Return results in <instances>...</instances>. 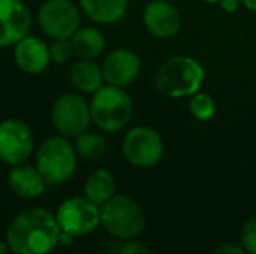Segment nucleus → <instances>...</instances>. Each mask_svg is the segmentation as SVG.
Returning a JSON list of instances; mask_svg holds the SVG:
<instances>
[{
    "instance_id": "1",
    "label": "nucleus",
    "mask_w": 256,
    "mask_h": 254,
    "mask_svg": "<svg viewBox=\"0 0 256 254\" xmlns=\"http://www.w3.org/2000/svg\"><path fill=\"white\" fill-rule=\"evenodd\" d=\"M60 235L56 214L46 207H28L7 225L6 242L16 254H44L60 246Z\"/></svg>"
},
{
    "instance_id": "2",
    "label": "nucleus",
    "mask_w": 256,
    "mask_h": 254,
    "mask_svg": "<svg viewBox=\"0 0 256 254\" xmlns=\"http://www.w3.org/2000/svg\"><path fill=\"white\" fill-rule=\"evenodd\" d=\"M204 82V68L192 56H172L158 66L155 89L166 98H188L199 92Z\"/></svg>"
},
{
    "instance_id": "3",
    "label": "nucleus",
    "mask_w": 256,
    "mask_h": 254,
    "mask_svg": "<svg viewBox=\"0 0 256 254\" xmlns=\"http://www.w3.org/2000/svg\"><path fill=\"white\" fill-rule=\"evenodd\" d=\"M78 159L75 145L61 134L46 138L35 150V166L49 187L66 183L77 171Z\"/></svg>"
},
{
    "instance_id": "4",
    "label": "nucleus",
    "mask_w": 256,
    "mask_h": 254,
    "mask_svg": "<svg viewBox=\"0 0 256 254\" xmlns=\"http://www.w3.org/2000/svg\"><path fill=\"white\" fill-rule=\"evenodd\" d=\"M92 124L103 132H117L124 129L132 115V99L124 87L104 84L89 101Z\"/></svg>"
},
{
    "instance_id": "5",
    "label": "nucleus",
    "mask_w": 256,
    "mask_h": 254,
    "mask_svg": "<svg viewBox=\"0 0 256 254\" xmlns=\"http://www.w3.org/2000/svg\"><path fill=\"white\" fill-rule=\"evenodd\" d=\"M145 213L134 199L115 193L102 206V227L112 237L131 241L145 230Z\"/></svg>"
},
{
    "instance_id": "6",
    "label": "nucleus",
    "mask_w": 256,
    "mask_h": 254,
    "mask_svg": "<svg viewBox=\"0 0 256 254\" xmlns=\"http://www.w3.org/2000/svg\"><path fill=\"white\" fill-rule=\"evenodd\" d=\"M51 122L58 134L75 139L91 127V106L80 94H61L51 106Z\"/></svg>"
},
{
    "instance_id": "7",
    "label": "nucleus",
    "mask_w": 256,
    "mask_h": 254,
    "mask_svg": "<svg viewBox=\"0 0 256 254\" xmlns=\"http://www.w3.org/2000/svg\"><path fill=\"white\" fill-rule=\"evenodd\" d=\"M54 214L61 232L74 237H86L102 227V207L86 195L66 199Z\"/></svg>"
},
{
    "instance_id": "8",
    "label": "nucleus",
    "mask_w": 256,
    "mask_h": 254,
    "mask_svg": "<svg viewBox=\"0 0 256 254\" xmlns=\"http://www.w3.org/2000/svg\"><path fill=\"white\" fill-rule=\"evenodd\" d=\"M80 7L74 0H46L37 12L44 35L54 38H72L80 28Z\"/></svg>"
},
{
    "instance_id": "9",
    "label": "nucleus",
    "mask_w": 256,
    "mask_h": 254,
    "mask_svg": "<svg viewBox=\"0 0 256 254\" xmlns=\"http://www.w3.org/2000/svg\"><path fill=\"white\" fill-rule=\"evenodd\" d=\"M122 153L126 160L140 169L157 166L164 157V143L155 129L136 126L126 132L122 139Z\"/></svg>"
},
{
    "instance_id": "10",
    "label": "nucleus",
    "mask_w": 256,
    "mask_h": 254,
    "mask_svg": "<svg viewBox=\"0 0 256 254\" xmlns=\"http://www.w3.org/2000/svg\"><path fill=\"white\" fill-rule=\"evenodd\" d=\"M35 153V138L30 126L20 119L0 122V160L12 167L23 164Z\"/></svg>"
},
{
    "instance_id": "11",
    "label": "nucleus",
    "mask_w": 256,
    "mask_h": 254,
    "mask_svg": "<svg viewBox=\"0 0 256 254\" xmlns=\"http://www.w3.org/2000/svg\"><path fill=\"white\" fill-rule=\"evenodd\" d=\"M32 28V12L24 0H0V49L16 45Z\"/></svg>"
},
{
    "instance_id": "12",
    "label": "nucleus",
    "mask_w": 256,
    "mask_h": 254,
    "mask_svg": "<svg viewBox=\"0 0 256 254\" xmlns=\"http://www.w3.org/2000/svg\"><path fill=\"white\" fill-rule=\"evenodd\" d=\"M143 24L152 37L171 38L182 28V16L168 0H152L143 10Z\"/></svg>"
},
{
    "instance_id": "13",
    "label": "nucleus",
    "mask_w": 256,
    "mask_h": 254,
    "mask_svg": "<svg viewBox=\"0 0 256 254\" xmlns=\"http://www.w3.org/2000/svg\"><path fill=\"white\" fill-rule=\"evenodd\" d=\"M104 82L118 87H128L138 78L142 70V59L131 49H115L104 58L102 64Z\"/></svg>"
},
{
    "instance_id": "14",
    "label": "nucleus",
    "mask_w": 256,
    "mask_h": 254,
    "mask_svg": "<svg viewBox=\"0 0 256 254\" xmlns=\"http://www.w3.org/2000/svg\"><path fill=\"white\" fill-rule=\"evenodd\" d=\"M14 61L28 75H38L48 70L51 64V51L49 44H46L42 38L26 35L16 45H14Z\"/></svg>"
},
{
    "instance_id": "15",
    "label": "nucleus",
    "mask_w": 256,
    "mask_h": 254,
    "mask_svg": "<svg viewBox=\"0 0 256 254\" xmlns=\"http://www.w3.org/2000/svg\"><path fill=\"white\" fill-rule=\"evenodd\" d=\"M7 187L21 199H37L46 192L49 185L46 183L37 166L23 162L10 167L9 174H7Z\"/></svg>"
},
{
    "instance_id": "16",
    "label": "nucleus",
    "mask_w": 256,
    "mask_h": 254,
    "mask_svg": "<svg viewBox=\"0 0 256 254\" xmlns=\"http://www.w3.org/2000/svg\"><path fill=\"white\" fill-rule=\"evenodd\" d=\"M70 82L77 91L86 94H94L100 87H103L104 82L103 68L94 63V59H78L70 68Z\"/></svg>"
},
{
    "instance_id": "17",
    "label": "nucleus",
    "mask_w": 256,
    "mask_h": 254,
    "mask_svg": "<svg viewBox=\"0 0 256 254\" xmlns=\"http://www.w3.org/2000/svg\"><path fill=\"white\" fill-rule=\"evenodd\" d=\"M82 12L98 24H112L124 17L129 0H78Z\"/></svg>"
},
{
    "instance_id": "18",
    "label": "nucleus",
    "mask_w": 256,
    "mask_h": 254,
    "mask_svg": "<svg viewBox=\"0 0 256 254\" xmlns=\"http://www.w3.org/2000/svg\"><path fill=\"white\" fill-rule=\"evenodd\" d=\"M70 40H72V45H74L75 58H78V59L100 58L102 52L104 51V44H106V42H104V35L94 26L78 28Z\"/></svg>"
},
{
    "instance_id": "19",
    "label": "nucleus",
    "mask_w": 256,
    "mask_h": 254,
    "mask_svg": "<svg viewBox=\"0 0 256 254\" xmlns=\"http://www.w3.org/2000/svg\"><path fill=\"white\" fill-rule=\"evenodd\" d=\"M115 190H117V183L114 174L104 167L92 171L84 183V195L100 207L115 195Z\"/></svg>"
},
{
    "instance_id": "20",
    "label": "nucleus",
    "mask_w": 256,
    "mask_h": 254,
    "mask_svg": "<svg viewBox=\"0 0 256 254\" xmlns=\"http://www.w3.org/2000/svg\"><path fill=\"white\" fill-rule=\"evenodd\" d=\"M75 150H77L78 157L84 160H100L104 157L108 150L106 139L103 138L100 132L86 131L78 138H75Z\"/></svg>"
},
{
    "instance_id": "21",
    "label": "nucleus",
    "mask_w": 256,
    "mask_h": 254,
    "mask_svg": "<svg viewBox=\"0 0 256 254\" xmlns=\"http://www.w3.org/2000/svg\"><path fill=\"white\" fill-rule=\"evenodd\" d=\"M188 110L192 113V117L199 122H208L214 117L216 113V105L214 99L208 94V92H196L190 96Z\"/></svg>"
},
{
    "instance_id": "22",
    "label": "nucleus",
    "mask_w": 256,
    "mask_h": 254,
    "mask_svg": "<svg viewBox=\"0 0 256 254\" xmlns=\"http://www.w3.org/2000/svg\"><path fill=\"white\" fill-rule=\"evenodd\" d=\"M49 51H51L52 63L56 64H64L72 58H75V51L70 38H54L52 44H49Z\"/></svg>"
},
{
    "instance_id": "23",
    "label": "nucleus",
    "mask_w": 256,
    "mask_h": 254,
    "mask_svg": "<svg viewBox=\"0 0 256 254\" xmlns=\"http://www.w3.org/2000/svg\"><path fill=\"white\" fill-rule=\"evenodd\" d=\"M240 242L248 253L256 254V214L244 223L242 232H240Z\"/></svg>"
},
{
    "instance_id": "24",
    "label": "nucleus",
    "mask_w": 256,
    "mask_h": 254,
    "mask_svg": "<svg viewBox=\"0 0 256 254\" xmlns=\"http://www.w3.org/2000/svg\"><path fill=\"white\" fill-rule=\"evenodd\" d=\"M120 253L122 254H150V248H146L143 242L140 241H126V244L120 248Z\"/></svg>"
},
{
    "instance_id": "25",
    "label": "nucleus",
    "mask_w": 256,
    "mask_h": 254,
    "mask_svg": "<svg viewBox=\"0 0 256 254\" xmlns=\"http://www.w3.org/2000/svg\"><path fill=\"white\" fill-rule=\"evenodd\" d=\"M216 254H246V248L242 246V242L240 244H236V242H225V244L218 246V248L214 249Z\"/></svg>"
},
{
    "instance_id": "26",
    "label": "nucleus",
    "mask_w": 256,
    "mask_h": 254,
    "mask_svg": "<svg viewBox=\"0 0 256 254\" xmlns=\"http://www.w3.org/2000/svg\"><path fill=\"white\" fill-rule=\"evenodd\" d=\"M218 3L225 12H236L239 9V0H220Z\"/></svg>"
},
{
    "instance_id": "27",
    "label": "nucleus",
    "mask_w": 256,
    "mask_h": 254,
    "mask_svg": "<svg viewBox=\"0 0 256 254\" xmlns=\"http://www.w3.org/2000/svg\"><path fill=\"white\" fill-rule=\"evenodd\" d=\"M240 2L244 3V7L250 10H253V12H256V0H240Z\"/></svg>"
},
{
    "instance_id": "28",
    "label": "nucleus",
    "mask_w": 256,
    "mask_h": 254,
    "mask_svg": "<svg viewBox=\"0 0 256 254\" xmlns=\"http://www.w3.org/2000/svg\"><path fill=\"white\" fill-rule=\"evenodd\" d=\"M9 251H10V249H9V246H7L6 239H4V241H0V254H6Z\"/></svg>"
},
{
    "instance_id": "29",
    "label": "nucleus",
    "mask_w": 256,
    "mask_h": 254,
    "mask_svg": "<svg viewBox=\"0 0 256 254\" xmlns=\"http://www.w3.org/2000/svg\"><path fill=\"white\" fill-rule=\"evenodd\" d=\"M204 2H211L212 3V2H220V0H204Z\"/></svg>"
},
{
    "instance_id": "30",
    "label": "nucleus",
    "mask_w": 256,
    "mask_h": 254,
    "mask_svg": "<svg viewBox=\"0 0 256 254\" xmlns=\"http://www.w3.org/2000/svg\"><path fill=\"white\" fill-rule=\"evenodd\" d=\"M0 162H2V160H0Z\"/></svg>"
}]
</instances>
